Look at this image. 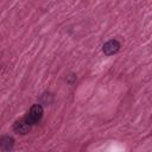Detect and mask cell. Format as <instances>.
Returning <instances> with one entry per match:
<instances>
[{
	"mask_svg": "<svg viewBox=\"0 0 152 152\" xmlns=\"http://www.w3.org/2000/svg\"><path fill=\"white\" fill-rule=\"evenodd\" d=\"M119 50H120V43H119L116 39H110V40H108V42L103 45V48H102L103 53H104V55H108V56L116 53Z\"/></svg>",
	"mask_w": 152,
	"mask_h": 152,
	"instance_id": "obj_2",
	"label": "cell"
},
{
	"mask_svg": "<svg viewBox=\"0 0 152 152\" xmlns=\"http://www.w3.org/2000/svg\"><path fill=\"white\" fill-rule=\"evenodd\" d=\"M42 116H43V107L40 104H33L30 108V110H28L25 120H26V122L30 126H32V125L38 124L40 121Z\"/></svg>",
	"mask_w": 152,
	"mask_h": 152,
	"instance_id": "obj_1",
	"label": "cell"
},
{
	"mask_svg": "<svg viewBox=\"0 0 152 152\" xmlns=\"http://www.w3.org/2000/svg\"><path fill=\"white\" fill-rule=\"evenodd\" d=\"M30 128H31V126L26 122L25 119H23V120H20V121H17V122L13 125L14 132L20 133V134H26V133H28Z\"/></svg>",
	"mask_w": 152,
	"mask_h": 152,
	"instance_id": "obj_4",
	"label": "cell"
},
{
	"mask_svg": "<svg viewBox=\"0 0 152 152\" xmlns=\"http://www.w3.org/2000/svg\"><path fill=\"white\" fill-rule=\"evenodd\" d=\"M14 146V140L10 135H2L0 137V150L4 152H10L12 151Z\"/></svg>",
	"mask_w": 152,
	"mask_h": 152,
	"instance_id": "obj_3",
	"label": "cell"
}]
</instances>
